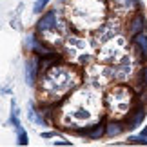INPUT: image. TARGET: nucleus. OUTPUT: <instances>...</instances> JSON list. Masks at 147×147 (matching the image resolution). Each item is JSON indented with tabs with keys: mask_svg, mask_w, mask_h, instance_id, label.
<instances>
[{
	"mask_svg": "<svg viewBox=\"0 0 147 147\" xmlns=\"http://www.w3.org/2000/svg\"><path fill=\"white\" fill-rule=\"evenodd\" d=\"M55 26H56V15H55V11H47V13L38 20L36 31H40V33L42 31H49V29H53Z\"/></svg>",
	"mask_w": 147,
	"mask_h": 147,
	"instance_id": "7ed1b4c3",
	"label": "nucleus"
},
{
	"mask_svg": "<svg viewBox=\"0 0 147 147\" xmlns=\"http://www.w3.org/2000/svg\"><path fill=\"white\" fill-rule=\"evenodd\" d=\"M140 84L147 87V67H144L142 73H140Z\"/></svg>",
	"mask_w": 147,
	"mask_h": 147,
	"instance_id": "f8f14e48",
	"label": "nucleus"
},
{
	"mask_svg": "<svg viewBox=\"0 0 147 147\" xmlns=\"http://www.w3.org/2000/svg\"><path fill=\"white\" fill-rule=\"evenodd\" d=\"M36 73H38V60L29 58L26 62V82H27V86H35Z\"/></svg>",
	"mask_w": 147,
	"mask_h": 147,
	"instance_id": "39448f33",
	"label": "nucleus"
},
{
	"mask_svg": "<svg viewBox=\"0 0 147 147\" xmlns=\"http://www.w3.org/2000/svg\"><path fill=\"white\" fill-rule=\"evenodd\" d=\"M29 120L31 122H36V123H40V125H44V123H46V120H44V118L38 115V111L35 113V109H33V105H29Z\"/></svg>",
	"mask_w": 147,
	"mask_h": 147,
	"instance_id": "1a4fd4ad",
	"label": "nucleus"
},
{
	"mask_svg": "<svg viewBox=\"0 0 147 147\" xmlns=\"http://www.w3.org/2000/svg\"><path fill=\"white\" fill-rule=\"evenodd\" d=\"M142 134H144V136H147V125L144 127V131H142Z\"/></svg>",
	"mask_w": 147,
	"mask_h": 147,
	"instance_id": "4468645a",
	"label": "nucleus"
},
{
	"mask_svg": "<svg viewBox=\"0 0 147 147\" xmlns=\"http://www.w3.org/2000/svg\"><path fill=\"white\" fill-rule=\"evenodd\" d=\"M144 118H145V107H144V105L134 107V109L129 113L127 120H125V129H134V127H138L140 123H142Z\"/></svg>",
	"mask_w": 147,
	"mask_h": 147,
	"instance_id": "f03ea898",
	"label": "nucleus"
},
{
	"mask_svg": "<svg viewBox=\"0 0 147 147\" xmlns=\"http://www.w3.org/2000/svg\"><path fill=\"white\" fill-rule=\"evenodd\" d=\"M47 4H49V0H36V2H35V9H33V11H35V13H42V11L46 9Z\"/></svg>",
	"mask_w": 147,
	"mask_h": 147,
	"instance_id": "9b49d317",
	"label": "nucleus"
},
{
	"mask_svg": "<svg viewBox=\"0 0 147 147\" xmlns=\"http://www.w3.org/2000/svg\"><path fill=\"white\" fill-rule=\"evenodd\" d=\"M51 136H56V133H53V131H47V133H42V138H51Z\"/></svg>",
	"mask_w": 147,
	"mask_h": 147,
	"instance_id": "ddd939ff",
	"label": "nucleus"
},
{
	"mask_svg": "<svg viewBox=\"0 0 147 147\" xmlns=\"http://www.w3.org/2000/svg\"><path fill=\"white\" fill-rule=\"evenodd\" d=\"M105 120H102L100 123H94V125H87V127H82L78 129V134H82V136H86L89 140H98L105 134Z\"/></svg>",
	"mask_w": 147,
	"mask_h": 147,
	"instance_id": "f257e3e1",
	"label": "nucleus"
},
{
	"mask_svg": "<svg viewBox=\"0 0 147 147\" xmlns=\"http://www.w3.org/2000/svg\"><path fill=\"white\" fill-rule=\"evenodd\" d=\"M127 142L136 144V145H147V136H144V134H140V136H129Z\"/></svg>",
	"mask_w": 147,
	"mask_h": 147,
	"instance_id": "9d476101",
	"label": "nucleus"
},
{
	"mask_svg": "<svg viewBox=\"0 0 147 147\" xmlns=\"http://www.w3.org/2000/svg\"><path fill=\"white\" fill-rule=\"evenodd\" d=\"M144 29H145V16L142 13H136L133 16L131 24H129V35L136 36V35H140V33H144Z\"/></svg>",
	"mask_w": 147,
	"mask_h": 147,
	"instance_id": "20e7f679",
	"label": "nucleus"
},
{
	"mask_svg": "<svg viewBox=\"0 0 147 147\" xmlns=\"http://www.w3.org/2000/svg\"><path fill=\"white\" fill-rule=\"evenodd\" d=\"M123 129H125V125H122V123H118V122H111L109 125L105 127V134H109V136H118Z\"/></svg>",
	"mask_w": 147,
	"mask_h": 147,
	"instance_id": "0eeeda50",
	"label": "nucleus"
},
{
	"mask_svg": "<svg viewBox=\"0 0 147 147\" xmlns=\"http://www.w3.org/2000/svg\"><path fill=\"white\" fill-rule=\"evenodd\" d=\"M133 2H134V4H138V2H136V0H133Z\"/></svg>",
	"mask_w": 147,
	"mask_h": 147,
	"instance_id": "2eb2a0df",
	"label": "nucleus"
},
{
	"mask_svg": "<svg viewBox=\"0 0 147 147\" xmlns=\"http://www.w3.org/2000/svg\"><path fill=\"white\" fill-rule=\"evenodd\" d=\"M15 129H16V138H18V140H16V144H18V145H27V144H29V138H27L26 129L22 127V125H16Z\"/></svg>",
	"mask_w": 147,
	"mask_h": 147,
	"instance_id": "6e6552de",
	"label": "nucleus"
},
{
	"mask_svg": "<svg viewBox=\"0 0 147 147\" xmlns=\"http://www.w3.org/2000/svg\"><path fill=\"white\" fill-rule=\"evenodd\" d=\"M134 46H136V51L140 53V58L147 60V35L145 33H140V35L134 36Z\"/></svg>",
	"mask_w": 147,
	"mask_h": 147,
	"instance_id": "423d86ee",
	"label": "nucleus"
}]
</instances>
